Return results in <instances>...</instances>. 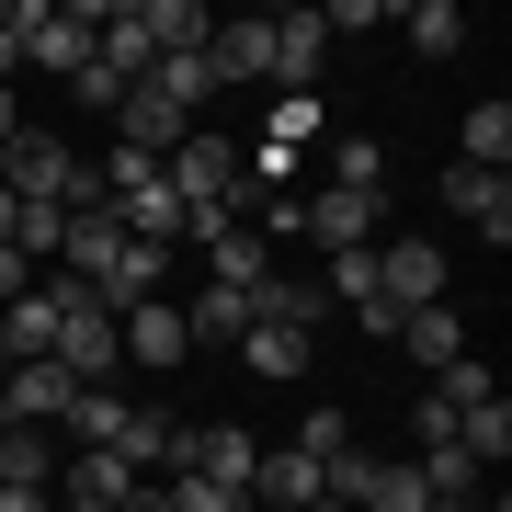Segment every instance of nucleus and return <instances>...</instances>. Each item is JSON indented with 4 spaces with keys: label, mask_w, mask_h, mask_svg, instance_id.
<instances>
[{
    "label": "nucleus",
    "mask_w": 512,
    "mask_h": 512,
    "mask_svg": "<svg viewBox=\"0 0 512 512\" xmlns=\"http://www.w3.org/2000/svg\"><path fill=\"white\" fill-rule=\"evenodd\" d=\"M0 194L57 205V217H69V205H92L103 183H92V160H80V148L57 137V126H12V137H0Z\"/></svg>",
    "instance_id": "f257e3e1"
},
{
    "label": "nucleus",
    "mask_w": 512,
    "mask_h": 512,
    "mask_svg": "<svg viewBox=\"0 0 512 512\" xmlns=\"http://www.w3.org/2000/svg\"><path fill=\"white\" fill-rule=\"evenodd\" d=\"M160 183L183 194V228H217V217H251V171H239V148L217 126H194L183 148L160 160Z\"/></svg>",
    "instance_id": "f03ea898"
},
{
    "label": "nucleus",
    "mask_w": 512,
    "mask_h": 512,
    "mask_svg": "<svg viewBox=\"0 0 512 512\" xmlns=\"http://www.w3.org/2000/svg\"><path fill=\"white\" fill-rule=\"evenodd\" d=\"M12 35H23V69L80 80L103 46V0H12Z\"/></svg>",
    "instance_id": "7ed1b4c3"
},
{
    "label": "nucleus",
    "mask_w": 512,
    "mask_h": 512,
    "mask_svg": "<svg viewBox=\"0 0 512 512\" xmlns=\"http://www.w3.org/2000/svg\"><path fill=\"white\" fill-rule=\"evenodd\" d=\"M285 239H308V251H376L387 239V194H353V183H319V194H296L285 205Z\"/></svg>",
    "instance_id": "20e7f679"
},
{
    "label": "nucleus",
    "mask_w": 512,
    "mask_h": 512,
    "mask_svg": "<svg viewBox=\"0 0 512 512\" xmlns=\"http://www.w3.org/2000/svg\"><path fill=\"white\" fill-rule=\"evenodd\" d=\"M46 285H57V365H69L80 387H103L114 365H126V342H114V308H103L92 285H69V274H46Z\"/></svg>",
    "instance_id": "39448f33"
},
{
    "label": "nucleus",
    "mask_w": 512,
    "mask_h": 512,
    "mask_svg": "<svg viewBox=\"0 0 512 512\" xmlns=\"http://www.w3.org/2000/svg\"><path fill=\"white\" fill-rule=\"evenodd\" d=\"M57 262H69V285H114V262H126V217H114V194L69 205V228H57Z\"/></svg>",
    "instance_id": "423d86ee"
},
{
    "label": "nucleus",
    "mask_w": 512,
    "mask_h": 512,
    "mask_svg": "<svg viewBox=\"0 0 512 512\" xmlns=\"http://www.w3.org/2000/svg\"><path fill=\"white\" fill-rule=\"evenodd\" d=\"M183 239H205V285H228V296H262V285L285 274V262H274V239H262V228H239V217L183 228Z\"/></svg>",
    "instance_id": "0eeeda50"
},
{
    "label": "nucleus",
    "mask_w": 512,
    "mask_h": 512,
    "mask_svg": "<svg viewBox=\"0 0 512 512\" xmlns=\"http://www.w3.org/2000/svg\"><path fill=\"white\" fill-rule=\"evenodd\" d=\"M251 467H262V444L239 433V421H183V456H171V478H217V490L251 501Z\"/></svg>",
    "instance_id": "6e6552de"
},
{
    "label": "nucleus",
    "mask_w": 512,
    "mask_h": 512,
    "mask_svg": "<svg viewBox=\"0 0 512 512\" xmlns=\"http://www.w3.org/2000/svg\"><path fill=\"white\" fill-rule=\"evenodd\" d=\"M69 399H80V376L57 365V353L46 365H12L0 376V433H46V421H69Z\"/></svg>",
    "instance_id": "1a4fd4ad"
},
{
    "label": "nucleus",
    "mask_w": 512,
    "mask_h": 512,
    "mask_svg": "<svg viewBox=\"0 0 512 512\" xmlns=\"http://www.w3.org/2000/svg\"><path fill=\"white\" fill-rule=\"evenodd\" d=\"M114 342H126V365L171 376V365L194 353V330H183V308H171V296H137V308H114Z\"/></svg>",
    "instance_id": "9d476101"
},
{
    "label": "nucleus",
    "mask_w": 512,
    "mask_h": 512,
    "mask_svg": "<svg viewBox=\"0 0 512 512\" xmlns=\"http://www.w3.org/2000/svg\"><path fill=\"white\" fill-rule=\"evenodd\" d=\"M444 296V251L433 239H376V308L399 319V308H433Z\"/></svg>",
    "instance_id": "9b49d317"
},
{
    "label": "nucleus",
    "mask_w": 512,
    "mask_h": 512,
    "mask_svg": "<svg viewBox=\"0 0 512 512\" xmlns=\"http://www.w3.org/2000/svg\"><path fill=\"white\" fill-rule=\"evenodd\" d=\"M387 342H399L410 365H421V387H433L444 365H467V319L444 308V296H433V308H399V330H387Z\"/></svg>",
    "instance_id": "f8f14e48"
},
{
    "label": "nucleus",
    "mask_w": 512,
    "mask_h": 512,
    "mask_svg": "<svg viewBox=\"0 0 512 512\" xmlns=\"http://www.w3.org/2000/svg\"><path fill=\"white\" fill-rule=\"evenodd\" d=\"M444 217H467L478 239H490V251H501V239H512V171H444Z\"/></svg>",
    "instance_id": "ddd939ff"
},
{
    "label": "nucleus",
    "mask_w": 512,
    "mask_h": 512,
    "mask_svg": "<svg viewBox=\"0 0 512 512\" xmlns=\"http://www.w3.org/2000/svg\"><path fill=\"white\" fill-rule=\"evenodd\" d=\"M205 69H217V92H228V80H274V12L217 23V35H205Z\"/></svg>",
    "instance_id": "4468645a"
},
{
    "label": "nucleus",
    "mask_w": 512,
    "mask_h": 512,
    "mask_svg": "<svg viewBox=\"0 0 512 512\" xmlns=\"http://www.w3.org/2000/svg\"><path fill=\"white\" fill-rule=\"evenodd\" d=\"M126 23H137L148 57H194L205 35H217V12H205V0H126Z\"/></svg>",
    "instance_id": "2eb2a0df"
},
{
    "label": "nucleus",
    "mask_w": 512,
    "mask_h": 512,
    "mask_svg": "<svg viewBox=\"0 0 512 512\" xmlns=\"http://www.w3.org/2000/svg\"><path fill=\"white\" fill-rule=\"evenodd\" d=\"M114 126H126V148H137V160H171V148L194 137V114L171 103V92H148V80H137V92L114 103Z\"/></svg>",
    "instance_id": "dca6fc26"
},
{
    "label": "nucleus",
    "mask_w": 512,
    "mask_h": 512,
    "mask_svg": "<svg viewBox=\"0 0 512 512\" xmlns=\"http://www.w3.org/2000/svg\"><path fill=\"white\" fill-rule=\"evenodd\" d=\"M126 490H137L126 456H92V444H80V456H57V501H69V512H114Z\"/></svg>",
    "instance_id": "f3484780"
},
{
    "label": "nucleus",
    "mask_w": 512,
    "mask_h": 512,
    "mask_svg": "<svg viewBox=\"0 0 512 512\" xmlns=\"http://www.w3.org/2000/svg\"><path fill=\"white\" fill-rule=\"evenodd\" d=\"M251 501H274V512H308V501H330V467H319V456H296V444H274V456L251 467Z\"/></svg>",
    "instance_id": "a211bd4d"
},
{
    "label": "nucleus",
    "mask_w": 512,
    "mask_h": 512,
    "mask_svg": "<svg viewBox=\"0 0 512 512\" xmlns=\"http://www.w3.org/2000/svg\"><path fill=\"white\" fill-rule=\"evenodd\" d=\"M308 342H319V330H296V319H251V330H239V365L296 387V376H308Z\"/></svg>",
    "instance_id": "6ab92c4d"
},
{
    "label": "nucleus",
    "mask_w": 512,
    "mask_h": 512,
    "mask_svg": "<svg viewBox=\"0 0 512 512\" xmlns=\"http://www.w3.org/2000/svg\"><path fill=\"white\" fill-rule=\"evenodd\" d=\"M0 342H12V365H46V353H57V285H46V274L0 308Z\"/></svg>",
    "instance_id": "aec40b11"
},
{
    "label": "nucleus",
    "mask_w": 512,
    "mask_h": 512,
    "mask_svg": "<svg viewBox=\"0 0 512 512\" xmlns=\"http://www.w3.org/2000/svg\"><path fill=\"white\" fill-rule=\"evenodd\" d=\"M319 57H330L319 12H274V80L285 92H319Z\"/></svg>",
    "instance_id": "412c9836"
},
{
    "label": "nucleus",
    "mask_w": 512,
    "mask_h": 512,
    "mask_svg": "<svg viewBox=\"0 0 512 512\" xmlns=\"http://www.w3.org/2000/svg\"><path fill=\"white\" fill-rule=\"evenodd\" d=\"M456 160H467V171H512V103H501V92H490V103H467Z\"/></svg>",
    "instance_id": "4be33fe9"
},
{
    "label": "nucleus",
    "mask_w": 512,
    "mask_h": 512,
    "mask_svg": "<svg viewBox=\"0 0 512 512\" xmlns=\"http://www.w3.org/2000/svg\"><path fill=\"white\" fill-rule=\"evenodd\" d=\"M183 330H194V353H217V342L239 353V330H251V296H228V285H205L194 308H183Z\"/></svg>",
    "instance_id": "5701e85b"
},
{
    "label": "nucleus",
    "mask_w": 512,
    "mask_h": 512,
    "mask_svg": "<svg viewBox=\"0 0 512 512\" xmlns=\"http://www.w3.org/2000/svg\"><path fill=\"white\" fill-rule=\"evenodd\" d=\"M399 35H410V57H456L467 46V12H456V0H410Z\"/></svg>",
    "instance_id": "b1692460"
},
{
    "label": "nucleus",
    "mask_w": 512,
    "mask_h": 512,
    "mask_svg": "<svg viewBox=\"0 0 512 512\" xmlns=\"http://www.w3.org/2000/svg\"><path fill=\"white\" fill-rule=\"evenodd\" d=\"M0 490H57V444L46 433H0Z\"/></svg>",
    "instance_id": "393cba45"
},
{
    "label": "nucleus",
    "mask_w": 512,
    "mask_h": 512,
    "mask_svg": "<svg viewBox=\"0 0 512 512\" xmlns=\"http://www.w3.org/2000/svg\"><path fill=\"white\" fill-rule=\"evenodd\" d=\"M456 444H467L478 467H501V456H512V399H478V410H456Z\"/></svg>",
    "instance_id": "a878e982"
},
{
    "label": "nucleus",
    "mask_w": 512,
    "mask_h": 512,
    "mask_svg": "<svg viewBox=\"0 0 512 512\" xmlns=\"http://www.w3.org/2000/svg\"><path fill=\"white\" fill-rule=\"evenodd\" d=\"M148 92H171L183 114H205V103H217V69H205V46H194V57H160V69H148Z\"/></svg>",
    "instance_id": "bb28decb"
},
{
    "label": "nucleus",
    "mask_w": 512,
    "mask_h": 512,
    "mask_svg": "<svg viewBox=\"0 0 512 512\" xmlns=\"http://www.w3.org/2000/svg\"><path fill=\"white\" fill-rule=\"evenodd\" d=\"M330 183H353V194H387V148H376V137H342V148H330Z\"/></svg>",
    "instance_id": "cd10ccee"
},
{
    "label": "nucleus",
    "mask_w": 512,
    "mask_h": 512,
    "mask_svg": "<svg viewBox=\"0 0 512 512\" xmlns=\"http://www.w3.org/2000/svg\"><path fill=\"white\" fill-rule=\"evenodd\" d=\"M296 456L342 467V456H353V421H342V410H308V421H296Z\"/></svg>",
    "instance_id": "c85d7f7f"
},
{
    "label": "nucleus",
    "mask_w": 512,
    "mask_h": 512,
    "mask_svg": "<svg viewBox=\"0 0 512 512\" xmlns=\"http://www.w3.org/2000/svg\"><path fill=\"white\" fill-rule=\"evenodd\" d=\"M319 126H330V114H319V92H285V103H274V126H262V137H274V148H308Z\"/></svg>",
    "instance_id": "c756f323"
},
{
    "label": "nucleus",
    "mask_w": 512,
    "mask_h": 512,
    "mask_svg": "<svg viewBox=\"0 0 512 512\" xmlns=\"http://www.w3.org/2000/svg\"><path fill=\"white\" fill-rule=\"evenodd\" d=\"M69 92H80V103H92V114H114V103H126V80H114V69H103V57H92V69H80V80H69Z\"/></svg>",
    "instance_id": "7c9ffc66"
},
{
    "label": "nucleus",
    "mask_w": 512,
    "mask_h": 512,
    "mask_svg": "<svg viewBox=\"0 0 512 512\" xmlns=\"http://www.w3.org/2000/svg\"><path fill=\"white\" fill-rule=\"evenodd\" d=\"M114 512H171V490H160V478H137V490L114 501Z\"/></svg>",
    "instance_id": "2f4dec72"
},
{
    "label": "nucleus",
    "mask_w": 512,
    "mask_h": 512,
    "mask_svg": "<svg viewBox=\"0 0 512 512\" xmlns=\"http://www.w3.org/2000/svg\"><path fill=\"white\" fill-rule=\"evenodd\" d=\"M0 512H57V490H0Z\"/></svg>",
    "instance_id": "473e14b6"
},
{
    "label": "nucleus",
    "mask_w": 512,
    "mask_h": 512,
    "mask_svg": "<svg viewBox=\"0 0 512 512\" xmlns=\"http://www.w3.org/2000/svg\"><path fill=\"white\" fill-rule=\"evenodd\" d=\"M12 239H23V194H0V251H12Z\"/></svg>",
    "instance_id": "72a5a7b5"
},
{
    "label": "nucleus",
    "mask_w": 512,
    "mask_h": 512,
    "mask_svg": "<svg viewBox=\"0 0 512 512\" xmlns=\"http://www.w3.org/2000/svg\"><path fill=\"white\" fill-rule=\"evenodd\" d=\"M308 512H342V501H308Z\"/></svg>",
    "instance_id": "f704fd0d"
}]
</instances>
